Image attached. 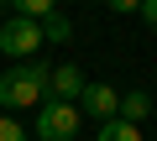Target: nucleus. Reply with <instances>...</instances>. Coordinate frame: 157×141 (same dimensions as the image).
<instances>
[{"label": "nucleus", "mask_w": 157, "mask_h": 141, "mask_svg": "<svg viewBox=\"0 0 157 141\" xmlns=\"http://www.w3.org/2000/svg\"><path fill=\"white\" fill-rule=\"evenodd\" d=\"M100 141H141V125L136 120H100Z\"/></svg>", "instance_id": "obj_6"}, {"label": "nucleus", "mask_w": 157, "mask_h": 141, "mask_svg": "<svg viewBox=\"0 0 157 141\" xmlns=\"http://www.w3.org/2000/svg\"><path fill=\"white\" fill-rule=\"evenodd\" d=\"M47 79H52V68H47L42 58H26V63L6 68V73H0V105H6V110H32V105H42V99H47Z\"/></svg>", "instance_id": "obj_1"}, {"label": "nucleus", "mask_w": 157, "mask_h": 141, "mask_svg": "<svg viewBox=\"0 0 157 141\" xmlns=\"http://www.w3.org/2000/svg\"><path fill=\"white\" fill-rule=\"evenodd\" d=\"M11 6H16L21 16H32V21H42L47 11H58V0H11Z\"/></svg>", "instance_id": "obj_9"}, {"label": "nucleus", "mask_w": 157, "mask_h": 141, "mask_svg": "<svg viewBox=\"0 0 157 141\" xmlns=\"http://www.w3.org/2000/svg\"><path fill=\"white\" fill-rule=\"evenodd\" d=\"M32 131H37V141H73L78 136V105L73 99H42Z\"/></svg>", "instance_id": "obj_2"}, {"label": "nucleus", "mask_w": 157, "mask_h": 141, "mask_svg": "<svg viewBox=\"0 0 157 141\" xmlns=\"http://www.w3.org/2000/svg\"><path fill=\"white\" fill-rule=\"evenodd\" d=\"M147 115H152V99H147L141 89H131V94H121V120H136V125H141Z\"/></svg>", "instance_id": "obj_7"}, {"label": "nucleus", "mask_w": 157, "mask_h": 141, "mask_svg": "<svg viewBox=\"0 0 157 141\" xmlns=\"http://www.w3.org/2000/svg\"><path fill=\"white\" fill-rule=\"evenodd\" d=\"M105 6H110L115 16H126V11H141V0H105Z\"/></svg>", "instance_id": "obj_12"}, {"label": "nucleus", "mask_w": 157, "mask_h": 141, "mask_svg": "<svg viewBox=\"0 0 157 141\" xmlns=\"http://www.w3.org/2000/svg\"><path fill=\"white\" fill-rule=\"evenodd\" d=\"M84 73H78V63H63V68H52V79H47V99H78L84 94Z\"/></svg>", "instance_id": "obj_5"}, {"label": "nucleus", "mask_w": 157, "mask_h": 141, "mask_svg": "<svg viewBox=\"0 0 157 141\" xmlns=\"http://www.w3.org/2000/svg\"><path fill=\"white\" fill-rule=\"evenodd\" d=\"M84 115H94V120H115L121 115V89L115 84H84Z\"/></svg>", "instance_id": "obj_4"}, {"label": "nucleus", "mask_w": 157, "mask_h": 141, "mask_svg": "<svg viewBox=\"0 0 157 141\" xmlns=\"http://www.w3.org/2000/svg\"><path fill=\"white\" fill-rule=\"evenodd\" d=\"M136 16H141V21H147V26L157 32V0H141V11H136Z\"/></svg>", "instance_id": "obj_11"}, {"label": "nucleus", "mask_w": 157, "mask_h": 141, "mask_svg": "<svg viewBox=\"0 0 157 141\" xmlns=\"http://www.w3.org/2000/svg\"><path fill=\"white\" fill-rule=\"evenodd\" d=\"M47 37H42V21H32V16H16V21H6L0 26V47H6L11 58H37V47H42Z\"/></svg>", "instance_id": "obj_3"}, {"label": "nucleus", "mask_w": 157, "mask_h": 141, "mask_svg": "<svg viewBox=\"0 0 157 141\" xmlns=\"http://www.w3.org/2000/svg\"><path fill=\"white\" fill-rule=\"evenodd\" d=\"M42 37H47V42H68V37H73V21H68L63 11H47V16H42Z\"/></svg>", "instance_id": "obj_8"}, {"label": "nucleus", "mask_w": 157, "mask_h": 141, "mask_svg": "<svg viewBox=\"0 0 157 141\" xmlns=\"http://www.w3.org/2000/svg\"><path fill=\"white\" fill-rule=\"evenodd\" d=\"M0 26H6V21H0Z\"/></svg>", "instance_id": "obj_13"}, {"label": "nucleus", "mask_w": 157, "mask_h": 141, "mask_svg": "<svg viewBox=\"0 0 157 141\" xmlns=\"http://www.w3.org/2000/svg\"><path fill=\"white\" fill-rule=\"evenodd\" d=\"M0 141H26V131H21L11 115H0Z\"/></svg>", "instance_id": "obj_10"}]
</instances>
